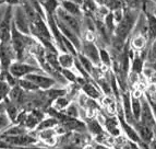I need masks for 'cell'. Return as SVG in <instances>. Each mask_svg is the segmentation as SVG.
Returning <instances> with one entry per match:
<instances>
[{
  "mask_svg": "<svg viewBox=\"0 0 156 149\" xmlns=\"http://www.w3.org/2000/svg\"><path fill=\"white\" fill-rule=\"evenodd\" d=\"M153 13H154V14H155V16H156V8H155V10L153 11Z\"/></svg>",
  "mask_w": 156,
  "mask_h": 149,
  "instance_id": "cell-38",
  "label": "cell"
},
{
  "mask_svg": "<svg viewBox=\"0 0 156 149\" xmlns=\"http://www.w3.org/2000/svg\"><path fill=\"white\" fill-rule=\"evenodd\" d=\"M141 99V105H142V109H141V115H140V122L142 124L146 126H150V127L153 128L156 125V120L154 117L153 111H152V107L148 103L147 99L144 94H142L140 97Z\"/></svg>",
  "mask_w": 156,
  "mask_h": 149,
  "instance_id": "cell-8",
  "label": "cell"
},
{
  "mask_svg": "<svg viewBox=\"0 0 156 149\" xmlns=\"http://www.w3.org/2000/svg\"><path fill=\"white\" fill-rule=\"evenodd\" d=\"M71 101L68 99L66 95H61V97L57 98V99L54 100V109L58 112H61V111H65L66 107L70 104Z\"/></svg>",
  "mask_w": 156,
  "mask_h": 149,
  "instance_id": "cell-24",
  "label": "cell"
},
{
  "mask_svg": "<svg viewBox=\"0 0 156 149\" xmlns=\"http://www.w3.org/2000/svg\"><path fill=\"white\" fill-rule=\"evenodd\" d=\"M38 1H39V2H41V3H42V5H43V3H44L45 1H46V0H38Z\"/></svg>",
  "mask_w": 156,
  "mask_h": 149,
  "instance_id": "cell-37",
  "label": "cell"
},
{
  "mask_svg": "<svg viewBox=\"0 0 156 149\" xmlns=\"http://www.w3.org/2000/svg\"><path fill=\"white\" fill-rule=\"evenodd\" d=\"M8 71L16 79L25 78L30 73H45L39 66L34 65V64H31V63H26V61H18V60H16V61H13V63L11 64Z\"/></svg>",
  "mask_w": 156,
  "mask_h": 149,
  "instance_id": "cell-1",
  "label": "cell"
},
{
  "mask_svg": "<svg viewBox=\"0 0 156 149\" xmlns=\"http://www.w3.org/2000/svg\"><path fill=\"white\" fill-rule=\"evenodd\" d=\"M16 60V53L10 42H0V70L8 71L13 61Z\"/></svg>",
  "mask_w": 156,
  "mask_h": 149,
  "instance_id": "cell-4",
  "label": "cell"
},
{
  "mask_svg": "<svg viewBox=\"0 0 156 149\" xmlns=\"http://www.w3.org/2000/svg\"><path fill=\"white\" fill-rule=\"evenodd\" d=\"M86 128L89 129L90 133H92L93 135H95V136H97V137L104 135V129H103L101 125L99 124L98 121L94 120V118H90V120L87 121Z\"/></svg>",
  "mask_w": 156,
  "mask_h": 149,
  "instance_id": "cell-19",
  "label": "cell"
},
{
  "mask_svg": "<svg viewBox=\"0 0 156 149\" xmlns=\"http://www.w3.org/2000/svg\"><path fill=\"white\" fill-rule=\"evenodd\" d=\"M0 1H2V0H0Z\"/></svg>",
  "mask_w": 156,
  "mask_h": 149,
  "instance_id": "cell-40",
  "label": "cell"
},
{
  "mask_svg": "<svg viewBox=\"0 0 156 149\" xmlns=\"http://www.w3.org/2000/svg\"><path fill=\"white\" fill-rule=\"evenodd\" d=\"M146 24H147L148 44L156 39V16L153 12H146Z\"/></svg>",
  "mask_w": 156,
  "mask_h": 149,
  "instance_id": "cell-14",
  "label": "cell"
},
{
  "mask_svg": "<svg viewBox=\"0 0 156 149\" xmlns=\"http://www.w3.org/2000/svg\"><path fill=\"white\" fill-rule=\"evenodd\" d=\"M99 60H101V65H103L104 67L107 68L112 67V57L108 47H99Z\"/></svg>",
  "mask_w": 156,
  "mask_h": 149,
  "instance_id": "cell-17",
  "label": "cell"
},
{
  "mask_svg": "<svg viewBox=\"0 0 156 149\" xmlns=\"http://www.w3.org/2000/svg\"><path fill=\"white\" fill-rule=\"evenodd\" d=\"M112 17H114L115 23H116V25H117V24L121 21V19L123 18V8L112 11Z\"/></svg>",
  "mask_w": 156,
  "mask_h": 149,
  "instance_id": "cell-30",
  "label": "cell"
},
{
  "mask_svg": "<svg viewBox=\"0 0 156 149\" xmlns=\"http://www.w3.org/2000/svg\"><path fill=\"white\" fill-rule=\"evenodd\" d=\"M151 1H153V2H154V3H155V5H156V0H151Z\"/></svg>",
  "mask_w": 156,
  "mask_h": 149,
  "instance_id": "cell-39",
  "label": "cell"
},
{
  "mask_svg": "<svg viewBox=\"0 0 156 149\" xmlns=\"http://www.w3.org/2000/svg\"><path fill=\"white\" fill-rule=\"evenodd\" d=\"M76 58H78L79 63L81 64V66L83 67L84 69H85V71L87 73H89L90 76H93L94 71H95V69H96V66H94L93 64H92L91 60H89L87 58L85 57L84 55H82L81 53H78V55H76Z\"/></svg>",
  "mask_w": 156,
  "mask_h": 149,
  "instance_id": "cell-21",
  "label": "cell"
},
{
  "mask_svg": "<svg viewBox=\"0 0 156 149\" xmlns=\"http://www.w3.org/2000/svg\"><path fill=\"white\" fill-rule=\"evenodd\" d=\"M38 137L39 139H42L43 141H45L46 145H54L55 143V135H56V129L50 128V129H44V131H39Z\"/></svg>",
  "mask_w": 156,
  "mask_h": 149,
  "instance_id": "cell-20",
  "label": "cell"
},
{
  "mask_svg": "<svg viewBox=\"0 0 156 149\" xmlns=\"http://www.w3.org/2000/svg\"><path fill=\"white\" fill-rule=\"evenodd\" d=\"M156 63V39L148 44L147 54H146L145 64H154Z\"/></svg>",
  "mask_w": 156,
  "mask_h": 149,
  "instance_id": "cell-25",
  "label": "cell"
},
{
  "mask_svg": "<svg viewBox=\"0 0 156 149\" xmlns=\"http://www.w3.org/2000/svg\"><path fill=\"white\" fill-rule=\"evenodd\" d=\"M13 22V7L8 6L5 18L0 22V42H10Z\"/></svg>",
  "mask_w": 156,
  "mask_h": 149,
  "instance_id": "cell-7",
  "label": "cell"
},
{
  "mask_svg": "<svg viewBox=\"0 0 156 149\" xmlns=\"http://www.w3.org/2000/svg\"><path fill=\"white\" fill-rule=\"evenodd\" d=\"M59 1H61V0H59Z\"/></svg>",
  "mask_w": 156,
  "mask_h": 149,
  "instance_id": "cell-41",
  "label": "cell"
},
{
  "mask_svg": "<svg viewBox=\"0 0 156 149\" xmlns=\"http://www.w3.org/2000/svg\"><path fill=\"white\" fill-rule=\"evenodd\" d=\"M65 114L69 117L72 118H78L80 116V110H79V106L74 102H71L70 104L66 107Z\"/></svg>",
  "mask_w": 156,
  "mask_h": 149,
  "instance_id": "cell-27",
  "label": "cell"
},
{
  "mask_svg": "<svg viewBox=\"0 0 156 149\" xmlns=\"http://www.w3.org/2000/svg\"><path fill=\"white\" fill-rule=\"evenodd\" d=\"M7 9H8V5H5V2H0V22L5 18V12H7Z\"/></svg>",
  "mask_w": 156,
  "mask_h": 149,
  "instance_id": "cell-31",
  "label": "cell"
},
{
  "mask_svg": "<svg viewBox=\"0 0 156 149\" xmlns=\"http://www.w3.org/2000/svg\"><path fill=\"white\" fill-rule=\"evenodd\" d=\"M96 2L98 3V5L106 7L110 12H112V11L117 10V9L123 8L122 2H121L120 0H96Z\"/></svg>",
  "mask_w": 156,
  "mask_h": 149,
  "instance_id": "cell-23",
  "label": "cell"
},
{
  "mask_svg": "<svg viewBox=\"0 0 156 149\" xmlns=\"http://www.w3.org/2000/svg\"><path fill=\"white\" fill-rule=\"evenodd\" d=\"M60 7L71 16L78 17V18H83L84 16L81 6L79 3L74 2V1H72V0H61L60 1Z\"/></svg>",
  "mask_w": 156,
  "mask_h": 149,
  "instance_id": "cell-12",
  "label": "cell"
},
{
  "mask_svg": "<svg viewBox=\"0 0 156 149\" xmlns=\"http://www.w3.org/2000/svg\"><path fill=\"white\" fill-rule=\"evenodd\" d=\"M146 97V99H147V101H148V103H150V105H151V107H152V111H153V114H154V117H155V120H156V103L155 102H153L150 98L146 95V94H144Z\"/></svg>",
  "mask_w": 156,
  "mask_h": 149,
  "instance_id": "cell-33",
  "label": "cell"
},
{
  "mask_svg": "<svg viewBox=\"0 0 156 149\" xmlns=\"http://www.w3.org/2000/svg\"><path fill=\"white\" fill-rule=\"evenodd\" d=\"M22 0H2V2H5V5L11 6V7H16V6L21 5Z\"/></svg>",
  "mask_w": 156,
  "mask_h": 149,
  "instance_id": "cell-32",
  "label": "cell"
},
{
  "mask_svg": "<svg viewBox=\"0 0 156 149\" xmlns=\"http://www.w3.org/2000/svg\"><path fill=\"white\" fill-rule=\"evenodd\" d=\"M55 18L58 19L60 22H62L66 26H68L72 32H74L79 37L82 36V18L71 16L67 13L61 7L56 11Z\"/></svg>",
  "mask_w": 156,
  "mask_h": 149,
  "instance_id": "cell-2",
  "label": "cell"
},
{
  "mask_svg": "<svg viewBox=\"0 0 156 149\" xmlns=\"http://www.w3.org/2000/svg\"><path fill=\"white\" fill-rule=\"evenodd\" d=\"M3 112H5V101L0 102V114Z\"/></svg>",
  "mask_w": 156,
  "mask_h": 149,
  "instance_id": "cell-36",
  "label": "cell"
},
{
  "mask_svg": "<svg viewBox=\"0 0 156 149\" xmlns=\"http://www.w3.org/2000/svg\"><path fill=\"white\" fill-rule=\"evenodd\" d=\"M61 75L66 79L67 82H70V84H76L78 76H76L74 71H72V69H61Z\"/></svg>",
  "mask_w": 156,
  "mask_h": 149,
  "instance_id": "cell-28",
  "label": "cell"
},
{
  "mask_svg": "<svg viewBox=\"0 0 156 149\" xmlns=\"http://www.w3.org/2000/svg\"><path fill=\"white\" fill-rule=\"evenodd\" d=\"M81 90H82V92L85 94L86 97L92 100L101 99V94H103V92L99 89V87L94 84L93 81H85V82L81 86Z\"/></svg>",
  "mask_w": 156,
  "mask_h": 149,
  "instance_id": "cell-11",
  "label": "cell"
},
{
  "mask_svg": "<svg viewBox=\"0 0 156 149\" xmlns=\"http://www.w3.org/2000/svg\"><path fill=\"white\" fill-rule=\"evenodd\" d=\"M18 84L21 87L24 91H27V92H35L39 90L32 81H30L29 79H26V78L18 79Z\"/></svg>",
  "mask_w": 156,
  "mask_h": 149,
  "instance_id": "cell-26",
  "label": "cell"
},
{
  "mask_svg": "<svg viewBox=\"0 0 156 149\" xmlns=\"http://www.w3.org/2000/svg\"><path fill=\"white\" fill-rule=\"evenodd\" d=\"M131 125H132L135 131H136L139 137H140V140L142 141V143L148 145L154 139V132L152 127L144 125V124L141 123L140 121H134Z\"/></svg>",
  "mask_w": 156,
  "mask_h": 149,
  "instance_id": "cell-10",
  "label": "cell"
},
{
  "mask_svg": "<svg viewBox=\"0 0 156 149\" xmlns=\"http://www.w3.org/2000/svg\"><path fill=\"white\" fill-rule=\"evenodd\" d=\"M60 7L59 0H46L43 3V8L46 13V16H55L56 11Z\"/></svg>",
  "mask_w": 156,
  "mask_h": 149,
  "instance_id": "cell-22",
  "label": "cell"
},
{
  "mask_svg": "<svg viewBox=\"0 0 156 149\" xmlns=\"http://www.w3.org/2000/svg\"><path fill=\"white\" fill-rule=\"evenodd\" d=\"M25 78L29 79L30 81H32L39 90H45V91L51 89V88H54L57 84V81L55 79L45 73H30Z\"/></svg>",
  "mask_w": 156,
  "mask_h": 149,
  "instance_id": "cell-5",
  "label": "cell"
},
{
  "mask_svg": "<svg viewBox=\"0 0 156 149\" xmlns=\"http://www.w3.org/2000/svg\"><path fill=\"white\" fill-rule=\"evenodd\" d=\"M128 143H129L130 149H141L139 144H136V143H133V141H131V140H128Z\"/></svg>",
  "mask_w": 156,
  "mask_h": 149,
  "instance_id": "cell-34",
  "label": "cell"
},
{
  "mask_svg": "<svg viewBox=\"0 0 156 149\" xmlns=\"http://www.w3.org/2000/svg\"><path fill=\"white\" fill-rule=\"evenodd\" d=\"M82 55H84L89 60H91L94 66H101L99 60V47L96 45L94 41H85L82 39L80 52Z\"/></svg>",
  "mask_w": 156,
  "mask_h": 149,
  "instance_id": "cell-6",
  "label": "cell"
},
{
  "mask_svg": "<svg viewBox=\"0 0 156 149\" xmlns=\"http://www.w3.org/2000/svg\"><path fill=\"white\" fill-rule=\"evenodd\" d=\"M59 125V121L56 117H48V118H43L36 126V132L44 131V129H50V128H55L56 126Z\"/></svg>",
  "mask_w": 156,
  "mask_h": 149,
  "instance_id": "cell-18",
  "label": "cell"
},
{
  "mask_svg": "<svg viewBox=\"0 0 156 149\" xmlns=\"http://www.w3.org/2000/svg\"><path fill=\"white\" fill-rule=\"evenodd\" d=\"M11 124H12V122H11L8 114L5 112L1 113L0 114V134L2 133L5 129H7L9 126H11Z\"/></svg>",
  "mask_w": 156,
  "mask_h": 149,
  "instance_id": "cell-29",
  "label": "cell"
},
{
  "mask_svg": "<svg viewBox=\"0 0 156 149\" xmlns=\"http://www.w3.org/2000/svg\"><path fill=\"white\" fill-rule=\"evenodd\" d=\"M105 128L112 137H119L121 135V128L117 116H105Z\"/></svg>",
  "mask_w": 156,
  "mask_h": 149,
  "instance_id": "cell-13",
  "label": "cell"
},
{
  "mask_svg": "<svg viewBox=\"0 0 156 149\" xmlns=\"http://www.w3.org/2000/svg\"><path fill=\"white\" fill-rule=\"evenodd\" d=\"M93 149H112V148H109V147H107V146H104V145L97 144L93 147Z\"/></svg>",
  "mask_w": 156,
  "mask_h": 149,
  "instance_id": "cell-35",
  "label": "cell"
},
{
  "mask_svg": "<svg viewBox=\"0 0 156 149\" xmlns=\"http://www.w3.org/2000/svg\"><path fill=\"white\" fill-rule=\"evenodd\" d=\"M13 24L19 32L31 35V23L21 5L13 7Z\"/></svg>",
  "mask_w": 156,
  "mask_h": 149,
  "instance_id": "cell-3",
  "label": "cell"
},
{
  "mask_svg": "<svg viewBox=\"0 0 156 149\" xmlns=\"http://www.w3.org/2000/svg\"><path fill=\"white\" fill-rule=\"evenodd\" d=\"M125 9L142 11V12H153L156 5L151 0H120Z\"/></svg>",
  "mask_w": 156,
  "mask_h": 149,
  "instance_id": "cell-9",
  "label": "cell"
},
{
  "mask_svg": "<svg viewBox=\"0 0 156 149\" xmlns=\"http://www.w3.org/2000/svg\"><path fill=\"white\" fill-rule=\"evenodd\" d=\"M141 95H142V94H141ZM140 97H139V95H134V94H131V110H132V115H133L134 121L140 120L141 109H142Z\"/></svg>",
  "mask_w": 156,
  "mask_h": 149,
  "instance_id": "cell-16",
  "label": "cell"
},
{
  "mask_svg": "<svg viewBox=\"0 0 156 149\" xmlns=\"http://www.w3.org/2000/svg\"><path fill=\"white\" fill-rule=\"evenodd\" d=\"M57 59L61 69H72L74 67L76 56H73L70 53H59Z\"/></svg>",
  "mask_w": 156,
  "mask_h": 149,
  "instance_id": "cell-15",
  "label": "cell"
}]
</instances>
